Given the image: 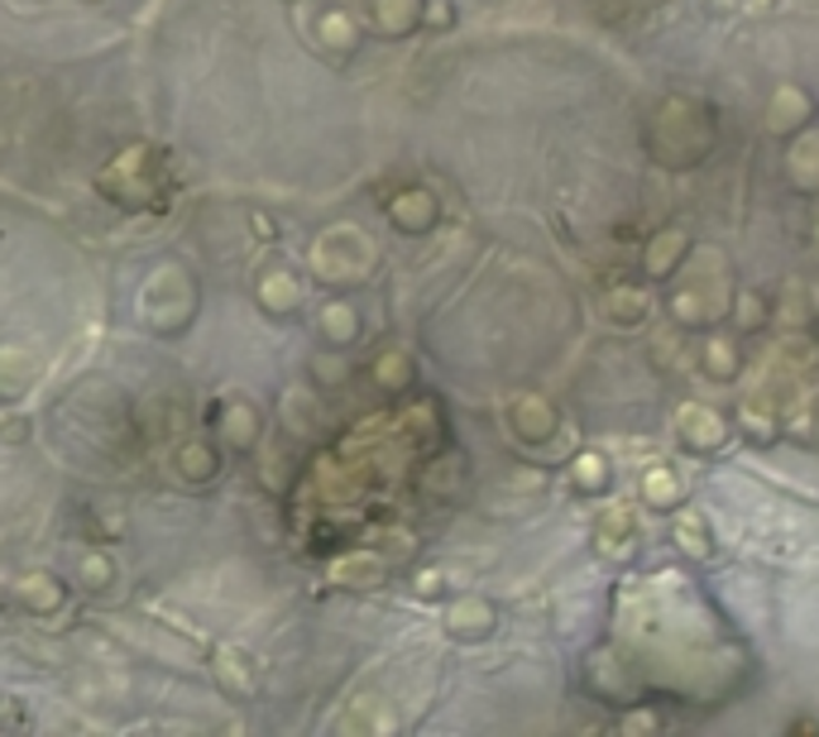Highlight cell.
<instances>
[{"label": "cell", "instance_id": "obj_1", "mask_svg": "<svg viewBox=\"0 0 819 737\" xmlns=\"http://www.w3.org/2000/svg\"><path fill=\"white\" fill-rule=\"evenodd\" d=\"M374 269V240L355 225H330L312 244V273L322 283H359Z\"/></svg>", "mask_w": 819, "mask_h": 737}, {"label": "cell", "instance_id": "obj_2", "mask_svg": "<svg viewBox=\"0 0 819 737\" xmlns=\"http://www.w3.org/2000/svg\"><path fill=\"white\" fill-rule=\"evenodd\" d=\"M197 307V297H192V283H187V273L182 269H158L149 283H144V293H139V312H144V322L158 326V330H178L187 316H192Z\"/></svg>", "mask_w": 819, "mask_h": 737}, {"label": "cell", "instance_id": "obj_3", "mask_svg": "<svg viewBox=\"0 0 819 737\" xmlns=\"http://www.w3.org/2000/svg\"><path fill=\"white\" fill-rule=\"evenodd\" d=\"M39 379V359L24 345H0V398H20Z\"/></svg>", "mask_w": 819, "mask_h": 737}, {"label": "cell", "instance_id": "obj_4", "mask_svg": "<svg viewBox=\"0 0 819 737\" xmlns=\"http://www.w3.org/2000/svg\"><path fill=\"white\" fill-rule=\"evenodd\" d=\"M336 575L340 585H350V589H374L384 580V560L374 556V551H355V556H345V560H336Z\"/></svg>", "mask_w": 819, "mask_h": 737}, {"label": "cell", "instance_id": "obj_5", "mask_svg": "<svg viewBox=\"0 0 819 737\" xmlns=\"http://www.w3.org/2000/svg\"><path fill=\"white\" fill-rule=\"evenodd\" d=\"M374 20L384 34H408L422 20V0H374Z\"/></svg>", "mask_w": 819, "mask_h": 737}, {"label": "cell", "instance_id": "obj_6", "mask_svg": "<svg viewBox=\"0 0 819 737\" xmlns=\"http://www.w3.org/2000/svg\"><path fill=\"white\" fill-rule=\"evenodd\" d=\"M120 632L129 642H139V646H149V652H158V656H168V661H187L192 656V646H187L182 638H168V632H144L139 623H120Z\"/></svg>", "mask_w": 819, "mask_h": 737}, {"label": "cell", "instance_id": "obj_7", "mask_svg": "<svg viewBox=\"0 0 819 737\" xmlns=\"http://www.w3.org/2000/svg\"><path fill=\"white\" fill-rule=\"evenodd\" d=\"M14 589H20V599H24L34 613H53L57 603H63V589H57V580H49V575H24V580L14 585Z\"/></svg>", "mask_w": 819, "mask_h": 737}, {"label": "cell", "instance_id": "obj_8", "mask_svg": "<svg viewBox=\"0 0 819 737\" xmlns=\"http://www.w3.org/2000/svg\"><path fill=\"white\" fill-rule=\"evenodd\" d=\"M259 302H264L269 312H293L297 307V278H293V273H264V283H259Z\"/></svg>", "mask_w": 819, "mask_h": 737}, {"label": "cell", "instance_id": "obj_9", "mask_svg": "<svg viewBox=\"0 0 819 737\" xmlns=\"http://www.w3.org/2000/svg\"><path fill=\"white\" fill-rule=\"evenodd\" d=\"M221 422H225V436L240 445H254V431H259V417H254V408H244L240 398H230L225 402V412H221Z\"/></svg>", "mask_w": 819, "mask_h": 737}, {"label": "cell", "instance_id": "obj_10", "mask_svg": "<svg viewBox=\"0 0 819 737\" xmlns=\"http://www.w3.org/2000/svg\"><path fill=\"white\" fill-rule=\"evenodd\" d=\"M216 675H221V685L230 689V695H250L254 689V675H250V666H244V656L240 652H216Z\"/></svg>", "mask_w": 819, "mask_h": 737}, {"label": "cell", "instance_id": "obj_11", "mask_svg": "<svg viewBox=\"0 0 819 737\" xmlns=\"http://www.w3.org/2000/svg\"><path fill=\"white\" fill-rule=\"evenodd\" d=\"M431 215H437V207H431L427 192H402V197L393 201V221H398L402 230H422Z\"/></svg>", "mask_w": 819, "mask_h": 737}, {"label": "cell", "instance_id": "obj_12", "mask_svg": "<svg viewBox=\"0 0 819 737\" xmlns=\"http://www.w3.org/2000/svg\"><path fill=\"white\" fill-rule=\"evenodd\" d=\"M322 330L336 345H345V340H355V330H359V312L350 307V302H330V307L322 312Z\"/></svg>", "mask_w": 819, "mask_h": 737}, {"label": "cell", "instance_id": "obj_13", "mask_svg": "<svg viewBox=\"0 0 819 737\" xmlns=\"http://www.w3.org/2000/svg\"><path fill=\"white\" fill-rule=\"evenodd\" d=\"M283 422L293 427V431H302V436H307V431L316 427V408L307 402V393H302V388H287V393H283Z\"/></svg>", "mask_w": 819, "mask_h": 737}, {"label": "cell", "instance_id": "obj_14", "mask_svg": "<svg viewBox=\"0 0 819 737\" xmlns=\"http://www.w3.org/2000/svg\"><path fill=\"white\" fill-rule=\"evenodd\" d=\"M489 623H494V609L480 603V599H465V603H455V609H451V628L455 632H484Z\"/></svg>", "mask_w": 819, "mask_h": 737}, {"label": "cell", "instance_id": "obj_15", "mask_svg": "<svg viewBox=\"0 0 819 737\" xmlns=\"http://www.w3.org/2000/svg\"><path fill=\"white\" fill-rule=\"evenodd\" d=\"M322 39H326V49H350V43H355V20H350V14L330 10L322 20Z\"/></svg>", "mask_w": 819, "mask_h": 737}, {"label": "cell", "instance_id": "obj_16", "mask_svg": "<svg viewBox=\"0 0 819 737\" xmlns=\"http://www.w3.org/2000/svg\"><path fill=\"white\" fill-rule=\"evenodd\" d=\"M178 465H182L187 480H207V474L216 470V460H211L207 445H182V451H178Z\"/></svg>", "mask_w": 819, "mask_h": 737}, {"label": "cell", "instance_id": "obj_17", "mask_svg": "<svg viewBox=\"0 0 819 737\" xmlns=\"http://www.w3.org/2000/svg\"><path fill=\"white\" fill-rule=\"evenodd\" d=\"M517 422H523V436H546V427H552V412H546L542 402L523 398V402H517Z\"/></svg>", "mask_w": 819, "mask_h": 737}, {"label": "cell", "instance_id": "obj_18", "mask_svg": "<svg viewBox=\"0 0 819 737\" xmlns=\"http://www.w3.org/2000/svg\"><path fill=\"white\" fill-rule=\"evenodd\" d=\"M575 480H580L585 488H603V480H609V465H603L599 455H580V460H575Z\"/></svg>", "mask_w": 819, "mask_h": 737}, {"label": "cell", "instance_id": "obj_19", "mask_svg": "<svg viewBox=\"0 0 819 737\" xmlns=\"http://www.w3.org/2000/svg\"><path fill=\"white\" fill-rule=\"evenodd\" d=\"M77 575H82V585H86V589H106L115 570H111V560H101V556H86L82 566H77Z\"/></svg>", "mask_w": 819, "mask_h": 737}, {"label": "cell", "instance_id": "obj_20", "mask_svg": "<svg viewBox=\"0 0 819 737\" xmlns=\"http://www.w3.org/2000/svg\"><path fill=\"white\" fill-rule=\"evenodd\" d=\"M379 379H384L388 388H398L402 379H408V355H402V350H393L388 359H379Z\"/></svg>", "mask_w": 819, "mask_h": 737}, {"label": "cell", "instance_id": "obj_21", "mask_svg": "<svg viewBox=\"0 0 819 737\" xmlns=\"http://www.w3.org/2000/svg\"><path fill=\"white\" fill-rule=\"evenodd\" d=\"M675 254H681V235H661V244H657V259H652V269L661 273V269H666V259L675 264Z\"/></svg>", "mask_w": 819, "mask_h": 737}, {"label": "cell", "instance_id": "obj_22", "mask_svg": "<svg viewBox=\"0 0 819 737\" xmlns=\"http://www.w3.org/2000/svg\"><path fill=\"white\" fill-rule=\"evenodd\" d=\"M738 322L743 326H762L767 316H762V297H738Z\"/></svg>", "mask_w": 819, "mask_h": 737}, {"label": "cell", "instance_id": "obj_23", "mask_svg": "<svg viewBox=\"0 0 819 737\" xmlns=\"http://www.w3.org/2000/svg\"><path fill=\"white\" fill-rule=\"evenodd\" d=\"M710 355H714V365H718V373H733V359H728L733 350H728V345H714V350H710Z\"/></svg>", "mask_w": 819, "mask_h": 737}, {"label": "cell", "instance_id": "obj_24", "mask_svg": "<svg viewBox=\"0 0 819 737\" xmlns=\"http://www.w3.org/2000/svg\"><path fill=\"white\" fill-rule=\"evenodd\" d=\"M652 498H675V484H671V480H661V474H657V480H652Z\"/></svg>", "mask_w": 819, "mask_h": 737}, {"label": "cell", "instance_id": "obj_25", "mask_svg": "<svg viewBox=\"0 0 819 737\" xmlns=\"http://www.w3.org/2000/svg\"><path fill=\"white\" fill-rule=\"evenodd\" d=\"M316 373H322V379H340V365L336 359H316Z\"/></svg>", "mask_w": 819, "mask_h": 737}]
</instances>
